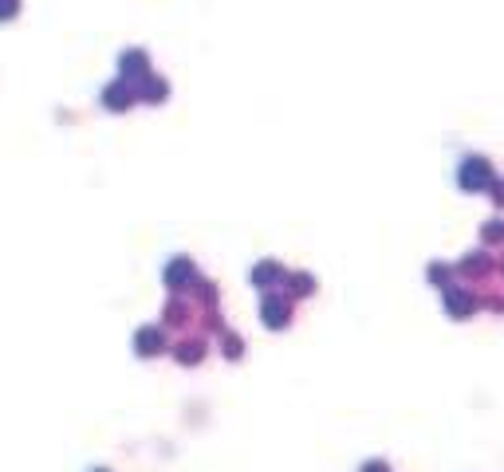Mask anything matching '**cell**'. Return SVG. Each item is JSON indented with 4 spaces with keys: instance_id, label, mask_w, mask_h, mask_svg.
<instances>
[{
    "instance_id": "1",
    "label": "cell",
    "mask_w": 504,
    "mask_h": 472,
    "mask_svg": "<svg viewBox=\"0 0 504 472\" xmlns=\"http://www.w3.org/2000/svg\"><path fill=\"white\" fill-rule=\"evenodd\" d=\"M16 12V0H0V16H12Z\"/></svg>"
}]
</instances>
